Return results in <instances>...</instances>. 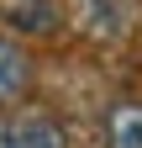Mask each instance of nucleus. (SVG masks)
<instances>
[{
	"label": "nucleus",
	"instance_id": "obj_1",
	"mask_svg": "<svg viewBox=\"0 0 142 148\" xmlns=\"http://www.w3.org/2000/svg\"><path fill=\"white\" fill-rule=\"evenodd\" d=\"M58 11L79 37H90L100 48L132 37L137 21H142V0H58Z\"/></svg>",
	"mask_w": 142,
	"mask_h": 148
},
{
	"label": "nucleus",
	"instance_id": "obj_2",
	"mask_svg": "<svg viewBox=\"0 0 142 148\" xmlns=\"http://www.w3.org/2000/svg\"><path fill=\"white\" fill-rule=\"evenodd\" d=\"M0 148H68V127L47 111H0Z\"/></svg>",
	"mask_w": 142,
	"mask_h": 148
},
{
	"label": "nucleus",
	"instance_id": "obj_3",
	"mask_svg": "<svg viewBox=\"0 0 142 148\" xmlns=\"http://www.w3.org/2000/svg\"><path fill=\"white\" fill-rule=\"evenodd\" d=\"M0 21L16 32H32V37H53L63 27V11H58V0H11V5H0Z\"/></svg>",
	"mask_w": 142,
	"mask_h": 148
},
{
	"label": "nucleus",
	"instance_id": "obj_4",
	"mask_svg": "<svg viewBox=\"0 0 142 148\" xmlns=\"http://www.w3.org/2000/svg\"><path fill=\"white\" fill-rule=\"evenodd\" d=\"M32 90V53L16 37H0V111Z\"/></svg>",
	"mask_w": 142,
	"mask_h": 148
},
{
	"label": "nucleus",
	"instance_id": "obj_5",
	"mask_svg": "<svg viewBox=\"0 0 142 148\" xmlns=\"http://www.w3.org/2000/svg\"><path fill=\"white\" fill-rule=\"evenodd\" d=\"M105 148H142V101L137 95L105 111Z\"/></svg>",
	"mask_w": 142,
	"mask_h": 148
}]
</instances>
